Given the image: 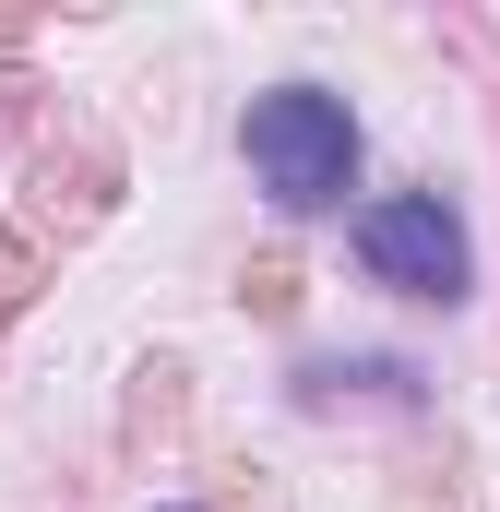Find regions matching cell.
<instances>
[{"label":"cell","instance_id":"cell-1","mask_svg":"<svg viewBox=\"0 0 500 512\" xmlns=\"http://www.w3.org/2000/svg\"><path fill=\"white\" fill-rule=\"evenodd\" d=\"M250 179L286 203V215H322V203H346V179H358V120H346V96H322V84H274V96H250Z\"/></svg>","mask_w":500,"mask_h":512},{"label":"cell","instance_id":"cell-2","mask_svg":"<svg viewBox=\"0 0 500 512\" xmlns=\"http://www.w3.org/2000/svg\"><path fill=\"white\" fill-rule=\"evenodd\" d=\"M358 262H370L393 298H465V227H453V203L441 191H393L358 215Z\"/></svg>","mask_w":500,"mask_h":512},{"label":"cell","instance_id":"cell-3","mask_svg":"<svg viewBox=\"0 0 500 512\" xmlns=\"http://www.w3.org/2000/svg\"><path fill=\"white\" fill-rule=\"evenodd\" d=\"M239 298L262 310V322H286V310H298V262H286V251H262V262L239 274Z\"/></svg>","mask_w":500,"mask_h":512},{"label":"cell","instance_id":"cell-4","mask_svg":"<svg viewBox=\"0 0 500 512\" xmlns=\"http://www.w3.org/2000/svg\"><path fill=\"white\" fill-rule=\"evenodd\" d=\"M36 227H0V322H12V310H24V298H36Z\"/></svg>","mask_w":500,"mask_h":512},{"label":"cell","instance_id":"cell-5","mask_svg":"<svg viewBox=\"0 0 500 512\" xmlns=\"http://www.w3.org/2000/svg\"><path fill=\"white\" fill-rule=\"evenodd\" d=\"M131 429H179V358H155L143 393H131Z\"/></svg>","mask_w":500,"mask_h":512}]
</instances>
